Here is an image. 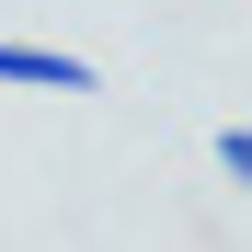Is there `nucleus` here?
<instances>
[{"label":"nucleus","instance_id":"f257e3e1","mask_svg":"<svg viewBox=\"0 0 252 252\" xmlns=\"http://www.w3.org/2000/svg\"><path fill=\"white\" fill-rule=\"evenodd\" d=\"M0 80L12 92H103V69L80 46H23V34H0Z\"/></svg>","mask_w":252,"mask_h":252},{"label":"nucleus","instance_id":"f03ea898","mask_svg":"<svg viewBox=\"0 0 252 252\" xmlns=\"http://www.w3.org/2000/svg\"><path fill=\"white\" fill-rule=\"evenodd\" d=\"M218 172H229V184H252V126H218Z\"/></svg>","mask_w":252,"mask_h":252}]
</instances>
